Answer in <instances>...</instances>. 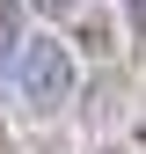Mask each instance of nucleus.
<instances>
[{
  "mask_svg": "<svg viewBox=\"0 0 146 154\" xmlns=\"http://www.w3.org/2000/svg\"><path fill=\"white\" fill-rule=\"evenodd\" d=\"M15 81H22V103L29 110L59 118L73 103V88H80V59H73V44H59V37H36V44L15 51Z\"/></svg>",
  "mask_w": 146,
  "mask_h": 154,
  "instance_id": "obj_1",
  "label": "nucleus"
},
{
  "mask_svg": "<svg viewBox=\"0 0 146 154\" xmlns=\"http://www.w3.org/2000/svg\"><path fill=\"white\" fill-rule=\"evenodd\" d=\"M124 22H132V59L146 66V0H124Z\"/></svg>",
  "mask_w": 146,
  "mask_h": 154,
  "instance_id": "obj_3",
  "label": "nucleus"
},
{
  "mask_svg": "<svg viewBox=\"0 0 146 154\" xmlns=\"http://www.w3.org/2000/svg\"><path fill=\"white\" fill-rule=\"evenodd\" d=\"M22 51V0H0V59Z\"/></svg>",
  "mask_w": 146,
  "mask_h": 154,
  "instance_id": "obj_2",
  "label": "nucleus"
},
{
  "mask_svg": "<svg viewBox=\"0 0 146 154\" xmlns=\"http://www.w3.org/2000/svg\"><path fill=\"white\" fill-rule=\"evenodd\" d=\"M0 154H15V147H7V125H0Z\"/></svg>",
  "mask_w": 146,
  "mask_h": 154,
  "instance_id": "obj_5",
  "label": "nucleus"
},
{
  "mask_svg": "<svg viewBox=\"0 0 146 154\" xmlns=\"http://www.w3.org/2000/svg\"><path fill=\"white\" fill-rule=\"evenodd\" d=\"M95 154H124V147H95Z\"/></svg>",
  "mask_w": 146,
  "mask_h": 154,
  "instance_id": "obj_6",
  "label": "nucleus"
},
{
  "mask_svg": "<svg viewBox=\"0 0 146 154\" xmlns=\"http://www.w3.org/2000/svg\"><path fill=\"white\" fill-rule=\"evenodd\" d=\"M22 8H36V15H59V22H66V15L80 8V0H22Z\"/></svg>",
  "mask_w": 146,
  "mask_h": 154,
  "instance_id": "obj_4",
  "label": "nucleus"
}]
</instances>
